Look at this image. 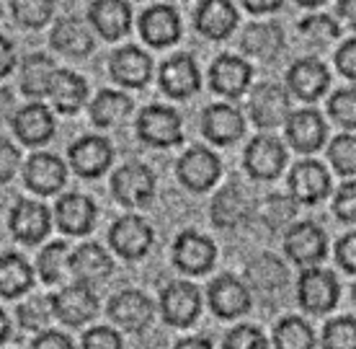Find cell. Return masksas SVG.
Masks as SVG:
<instances>
[{
	"instance_id": "6da1fadb",
	"label": "cell",
	"mask_w": 356,
	"mask_h": 349,
	"mask_svg": "<svg viewBox=\"0 0 356 349\" xmlns=\"http://www.w3.org/2000/svg\"><path fill=\"white\" fill-rule=\"evenodd\" d=\"M111 192L114 197L127 207H143L147 205L155 194V176L147 166L129 163L114 173L111 179Z\"/></svg>"
},
{
	"instance_id": "7a4b0ae2",
	"label": "cell",
	"mask_w": 356,
	"mask_h": 349,
	"mask_svg": "<svg viewBox=\"0 0 356 349\" xmlns=\"http://www.w3.org/2000/svg\"><path fill=\"white\" fill-rule=\"evenodd\" d=\"M137 132L145 143L155 145V148H170V145L181 143V119L173 109L168 107H147L137 119Z\"/></svg>"
},
{
	"instance_id": "3957f363",
	"label": "cell",
	"mask_w": 356,
	"mask_h": 349,
	"mask_svg": "<svg viewBox=\"0 0 356 349\" xmlns=\"http://www.w3.org/2000/svg\"><path fill=\"white\" fill-rule=\"evenodd\" d=\"M300 303L310 313H328L339 303V282L325 269H305L300 277Z\"/></svg>"
},
{
	"instance_id": "277c9868",
	"label": "cell",
	"mask_w": 356,
	"mask_h": 349,
	"mask_svg": "<svg viewBox=\"0 0 356 349\" xmlns=\"http://www.w3.org/2000/svg\"><path fill=\"white\" fill-rule=\"evenodd\" d=\"M161 311L163 318L170 326H191L196 321V316L202 311V295L194 285L188 282H173L163 290L161 297Z\"/></svg>"
},
{
	"instance_id": "5b68a950",
	"label": "cell",
	"mask_w": 356,
	"mask_h": 349,
	"mask_svg": "<svg viewBox=\"0 0 356 349\" xmlns=\"http://www.w3.org/2000/svg\"><path fill=\"white\" fill-rule=\"evenodd\" d=\"M52 311L54 316L60 318L67 326H81V323L90 321L98 311V297L93 295V290L88 285H78L65 287L57 295L52 297Z\"/></svg>"
},
{
	"instance_id": "8992f818",
	"label": "cell",
	"mask_w": 356,
	"mask_h": 349,
	"mask_svg": "<svg viewBox=\"0 0 356 349\" xmlns=\"http://www.w3.org/2000/svg\"><path fill=\"white\" fill-rule=\"evenodd\" d=\"M108 241L116 249L119 256L124 259H140L147 254L152 243V231L150 225L145 223L143 217H119L114 225H111V233H108Z\"/></svg>"
},
{
	"instance_id": "52a82bcc",
	"label": "cell",
	"mask_w": 356,
	"mask_h": 349,
	"mask_svg": "<svg viewBox=\"0 0 356 349\" xmlns=\"http://www.w3.org/2000/svg\"><path fill=\"white\" fill-rule=\"evenodd\" d=\"M220 158L207 148H191L178 161V179L184 181L191 192H207L220 179Z\"/></svg>"
},
{
	"instance_id": "ba28073f",
	"label": "cell",
	"mask_w": 356,
	"mask_h": 349,
	"mask_svg": "<svg viewBox=\"0 0 356 349\" xmlns=\"http://www.w3.org/2000/svg\"><path fill=\"white\" fill-rule=\"evenodd\" d=\"M250 116L264 130L284 125L286 116H289V96L284 93V88L276 83L259 86L253 99H250Z\"/></svg>"
},
{
	"instance_id": "9c48e42d",
	"label": "cell",
	"mask_w": 356,
	"mask_h": 349,
	"mask_svg": "<svg viewBox=\"0 0 356 349\" xmlns=\"http://www.w3.org/2000/svg\"><path fill=\"white\" fill-rule=\"evenodd\" d=\"M202 75L191 54H176L161 68V86L173 99H188L199 91Z\"/></svg>"
},
{
	"instance_id": "30bf717a",
	"label": "cell",
	"mask_w": 356,
	"mask_h": 349,
	"mask_svg": "<svg viewBox=\"0 0 356 349\" xmlns=\"http://www.w3.org/2000/svg\"><path fill=\"white\" fill-rule=\"evenodd\" d=\"M214 256H217L214 243L207 235H199L194 231L178 235L176 246H173V259H176L178 269H184L188 274H204L207 269H212Z\"/></svg>"
},
{
	"instance_id": "8fae6325",
	"label": "cell",
	"mask_w": 356,
	"mask_h": 349,
	"mask_svg": "<svg viewBox=\"0 0 356 349\" xmlns=\"http://www.w3.org/2000/svg\"><path fill=\"white\" fill-rule=\"evenodd\" d=\"M108 316L124 332H143L152 321V303L137 290H124L111 300Z\"/></svg>"
},
{
	"instance_id": "7c38bea8",
	"label": "cell",
	"mask_w": 356,
	"mask_h": 349,
	"mask_svg": "<svg viewBox=\"0 0 356 349\" xmlns=\"http://www.w3.org/2000/svg\"><path fill=\"white\" fill-rule=\"evenodd\" d=\"M286 153L274 137H256L245 150V169L253 179H276L284 169Z\"/></svg>"
},
{
	"instance_id": "4fadbf2b",
	"label": "cell",
	"mask_w": 356,
	"mask_h": 349,
	"mask_svg": "<svg viewBox=\"0 0 356 349\" xmlns=\"http://www.w3.org/2000/svg\"><path fill=\"white\" fill-rule=\"evenodd\" d=\"M289 187L297 202L302 205H318L330 189V179L325 169L318 161H302L297 163L289 173Z\"/></svg>"
},
{
	"instance_id": "5bb4252c",
	"label": "cell",
	"mask_w": 356,
	"mask_h": 349,
	"mask_svg": "<svg viewBox=\"0 0 356 349\" xmlns=\"http://www.w3.org/2000/svg\"><path fill=\"white\" fill-rule=\"evenodd\" d=\"M284 249L289 254V259L297 261L300 267H310L325 256V235L312 223L294 225L292 231L286 233Z\"/></svg>"
},
{
	"instance_id": "9a60e30c",
	"label": "cell",
	"mask_w": 356,
	"mask_h": 349,
	"mask_svg": "<svg viewBox=\"0 0 356 349\" xmlns=\"http://www.w3.org/2000/svg\"><path fill=\"white\" fill-rule=\"evenodd\" d=\"M10 233L21 243H39L49 233V210L39 202H18L10 212Z\"/></svg>"
},
{
	"instance_id": "2e32d148",
	"label": "cell",
	"mask_w": 356,
	"mask_h": 349,
	"mask_svg": "<svg viewBox=\"0 0 356 349\" xmlns=\"http://www.w3.org/2000/svg\"><path fill=\"white\" fill-rule=\"evenodd\" d=\"M202 130L212 143L230 145L241 140V134L245 132V122L238 109L227 107V104H214L202 116Z\"/></svg>"
},
{
	"instance_id": "e0dca14e",
	"label": "cell",
	"mask_w": 356,
	"mask_h": 349,
	"mask_svg": "<svg viewBox=\"0 0 356 349\" xmlns=\"http://www.w3.org/2000/svg\"><path fill=\"white\" fill-rule=\"evenodd\" d=\"M140 34L147 45L168 47L181 36V21L170 6H152L140 18Z\"/></svg>"
},
{
	"instance_id": "ac0fdd59",
	"label": "cell",
	"mask_w": 356,
	"mask_h": 349,
	"mask_svg": "<svg viewBox=\"0 0 356 349\" xmlns=\"http://www.w3.org/2000/svg\"><path fill=\"white\" fill-rule=\"evenodd\" d=\"M209 303L220 318H235L250 308V295L238 279L222 274L209 285Z\"/></svg>"
},
{
	"instance_id": "d6986e66",
	"label": "cell",
	"mask_w": 356,
	"mask_h": 349,
	"mask_svg": "<svg viewBox=\"0 0 356 349\" xmlns=\"http://www.w3.org/2000/svg\"><path fill=\"white\" fill-rule=\"evenodd\" d=\"M72 169L86 179H96L111 163V145L104 137H83L70 148Z\"/></svg>"
},
{
	"instance_id": "ffe728a7",
	"label": "cell",
	"mask_w": 356,
	"mask_h": 349,
	"mask_svg": "<svg viewBox=\"0 0 356 349\" xmlns=\"http://www.w3.org/2000/svg\"><path fill=\"white\" fill-rule=\"evenodd\" d=\"M286 137H289V143L300 153H315L323 145V140H325L323 116L318 111H312V109L294 111L286 119Z\"/></svg>"
},
{
	"instance_id": "44dd1931",
	"label": "cell",
	"mask_w": 356,
	"mask_h": 349,
	"mask_svg": "<svg viewBox=\"0 0 356 349\" xmlns=\"http://www.w3.org/2000/svg\"><path fill=\"white\" fill-rule=\"evenodd\" d=\"M111 75L127 88H143L152 75L150 57L137 47H124L111 57Z\"/></svg>"
},
{
	"instance_id": "7402d4cb",
	"label": "cell",
	"mask_w": 356,
	"mask_h": 349,
	"mask_svg": "<svg viewBox=\"0 0 356 349\" xmlns=\"http://www.w3.org/2000/svg\"><path fill=\"white\" fill-rule=\"evenodd\" d=\"M238 13L230 0H204L196 10V29L209 39H227L235 31Z\"/></svg>"
},
{
	"instance_id": "603a6c76",
	"label": "cell",
	"mask_w": 356,
	"mask_h": 349,
	"mask_svg": "<svg viewBox=\"0 0 356 349\" xmlns=\"http://www.w3.org/2000/svg\"><path fill=\"white\" fill-rule=\"evenodd\" d=\"M65 184V166L57 155L36 153L26 163V187L36 194H54Z\"/></svg>"
},
{
	"instance_id": "cb8c5ba5",
	"label": "cell",
	"mask_w": 356,
	"mask_h": 349,
	"mask_svg": "<svg viewBox=\"0 0 356 349\" xmlns=\"http://www.w3.org/2000/svg\"><path fill=\"white\" fill-rule=\"evenodd\" d=\"M13 130L26 145H42L54 134V119L44 104H29L13 116Z\"/></svg>"
},
{
	"instance_id": "d4e9b609",
	"label": "cell",
	"mask_w": 356,
	"mask_h": 349,
	"mask_svg": "<svg viewBox=\"0 0 356 349\" xmlns=\"http://www.w3.org/2000/svg\"><path fill=\"white\" fill-rule=\"evenodd\" d=\"M286 83H289V88H292L302 101H315L325 93L330 78H328L325 65H323L321 60H300V63L289 70Z\"/></svg>"
},
{
	"instance_id": "484cf974",
	"label": "cell",
	"mask_w": 356,
	"mask_h": 349,
	"mask_svg": "<svg viewBox=\"0 0 356 349\" xmlns=\"http://www.w3.org/2000/svg\"><path fill=\"white\" fill-rule=\"evenodd\" d=\"M90 21L101 36L119 39L132 26V10L124 0H96L90 6Z\"/></svg>"
},
{
	"instance_id": "4316f807",
	"label": "cell",
	"mask_w": 356,
	"mask_h": 349,
	"mask_svg": "<svg viewBox=\"0 0 356 349\" xmlns=\"http://www.w3.org/2000/svg\"><path fill=\"white\" fill-rule=\"evenodd\" d=\"M111 269H114V264L108 259V254L96 243H86L75 254H70L72 277L83 285H93V282L106 279L111 274Z\"/></svg>"
},
{
	"instance_id": "83f0119b",
	"label": "cell",
	"mask_w": 356,
	"mask_h": 349,
	"mask_svg": "<svg viewBox=\"0 0 356 349\" xmlns=\"http://www.w3.org/2000/svg\"><path fill=\"white\" fill-rule=\"evenodd\" d=\"M54 217H57L60 231L70 233V235H83L90 231V225L96 220V207L83 194H67L57 202Z\"/></svg>"
},
{
	"instance_id": "f1b7e54d",
	"label": "cell",
	"mask_w": 356,
	"mask_h": 349,
	"mask_svg": "<svg viewBox=\"0 0 356 349\" xmlns=\"http://www.w3.org/2000/svg\"><path fill=\"white\" fill-rule=\"evenodd\" d=\"M250 83V68L248 63H243L232 54H222L217 57L212 65V88L222 96H241L243 91L248 88Z\"/></svg>"
},
{
	"instance_id": "f546056e",
	"label": "cell",
	"mask_w": 356,
	"mask_h": 349,
	"mask_svg": "<svg viewBox=\"0 0 356 349\" xmlns=\"http://www.w3.org/2000/svg\"><path fill=\"white\" fill-rule=\"evenodd\" d=\"M282 45H284V34L279 24H250L243 31V49L250 57H259L266 63L282 52Z\"/></svg>"
},
{
	"instance_id": "4dcf8cb0",
	"label": "cell",
	"mask_w": 356,
	"mask_h": 349,
	"mask_svg": "<svg viewBox=\"0 0 356 349\" xmlns=\"http://www.w3.org/2000/svg\"><path fill=\"white\" fill-rule=\"evenodd\" d=\"M54 107L60 109L63 114H72L86 104L88 96V86L81 75H75L70 70H57L52 78V88H49Z\"/></svg>"
},
{
	"instance_id": "1f68e13d",
	"label": "cell",
	"mask_w": 356,
	"mask_h": 349,
	"mask_svg": "<svg viewBox=\"0 0 356 349\" xmlns=\"http://www.w3.org/2000/svg\"><path fill=\"white\" fill-rule=\"evenodd\" d=\"M57 68L49 57L44 54H29L24 60V68H21V88L26 96L31 99H42V96H49V88H52V78Z\"/></svg>"
},
{
	"instance_id": "d6a6232c",
	"label": "cell",
	"mask_w": 356,
	"mask_h": 349,
	"mask_svg": "<svg viewBox=\"0 0 356 349\" xmlns=\"http://www.w3.org/2000/svg\"><path fill=\"white\" fill-rule=\"evenodd\" d=\"M248 215V199L243 194V189L238 184L225 187L212 202V220L220 228H235V225L245 220Z\"/></svg>"
},
{
	"instance_id": "836d02e7",
	"label": "cell",
	"mask_w": 356,
	"mask_h": 349,
	"mask_svg": "<svg viewBox=\"0 0 356 349\" xmlns=\"http://www.w3.org/2000/svg\"><path fill=\"white\" fill-rule=\"evenodd\" d=\"M52 45L63 54L70 57H83L93 49V36L88 34V29L83 26L75 18H63L57 21V26L52 31Z\"/></svg>"
},
{
	"instance_id": "e575fe53",
	"label": "cell",
	"mask_w": 356,
	"mask_h": 349,
	"mask_svg": "<svg viewBox=\"0 0 356 349\" xmlns=\"http://www.w3.org/2000/svg\"><path fill=\"white\" fill-rule=\"evenodd\" d=\"M34 282V272L21 259L18 254H6L0 256V295L3 297H18L26 293Z\"/></svg>"
},
{
	"instance_id": "d590c367",
	"label": "cell",
	"mask_w": 356,
	"mask_h": 349,
	"mask_svg": "<svg viewBox=\"0 0 356 349\" xmlns=\"http://www.w3.org/2000/svg\"><path fill=\"white\" fill-rule=\"evenodd\" d=\"M132 111V101L127 99L124 93L116 91H101L90 107V116L98 127H114L119 122H124L127 114Z\"/></svg>"
},
{
	"instance_id": "8d00e7d4",
	"label": "cell",
	"mask_w": 356,
	"mask_h": 349,
	"mask_svg": "<svg viewBox=\"0 0 356 349\" xmlns=\"http://www.w3.org/2000/svg\"><path fill=\"white\" fill-rule=\"evenodd\" d=\"M248 279L259 293H276L286 282L284 264L274 256H261L248 264Z\"/></svg>"
},
{
	"instance_id": "74e56055",
	"label": "cell",
	"mask_w": 356,
	"mask_h": 349,
	"mask_svg": "<svg viewBox=\"0 0 356 349\" xmlns=\"http://www.w3.org/2000/svg\"><path fill=\"white\" fill-rule=\"evenodd\" d=\"M274 341H276V349H312L315 347L312 329L302 318H284V321L276 326Z\"/></svg>"
},
{
	"instance_id": "f35d334b",
	"label": "cell",
	"mask_w": 356,
	"mask_h": 349,
	"mask_svg": "<svg viewBox=\"0 0 356 349\" xmlns=\"http://www.w3.org/2000/svg\"><path fill=\"white\" fill-rule=\"evenodd\" d=\"M10 10L21 26L39 29L52 18L54 3L52 0H10Z\"/></svg>"
},
{
	"instance_id": "ab89813d",
	"label": "cell",
	"mask_w": 356,
	"mask_h": 349,
	"mask_svg": "<svg viewBox=\"0 0 356 349\" xmlns=\"http://www.w3.org/2000/svg\"><path fill=\"white\" fill-rule=\"evenodd\" d=\"M67 264H70V249H67V243H63V241L49 243V246L42 251V256H39V272H42V279L49 282V285L60 282Z\"/></svg>"
},
{
	"instance_id": "60d3db41",
	"label": "cell",
	"mask_w": 356,
	"mask_h": 349,
	"mask_svg": "<svg viewBox=\"0 0 356 349\" xmlns=\"http://www.w3.org/2000/svg\"><path fill=\"white\" fill-rule=\"evenodd\" d=\"M323 349H356V321L336 318L323 329Z\"/></svg>"
},
{
	"instance_id": "b9f144b4",
	"label": "cell",
	"mask_w": 356,
	"mask_h": 349,
	"mask_svg": "<svg viewBox=\"0 0 356 349\" xmlns=\"http://www.w3.org/2000/svg\"><path fill=\"white\" fill-rule=\"evenodd\" d=\"M328 158L341 176H356V134L336 137L328 150Z\"/></svg>"
},
{
	"instance_id": "7bdbcfd3",
	"label": "cell",
	"mask_w": 356,
	"mask_h": 349,
	"mask_svg": "<svg viewBox=\"0 0 356 349\" xmlns=\"http://www.w3.org/2000/svg\"><path fill=\"white\" fill-rule=\"evenodd\" d=\"M300 34L307 39L310 47H328L339 36V26L328 16H310L300 24Z\"/></svg>"
},
{
	"instance_id": "ee69618b",
	"label": "cell",
	"mask_w": 356,
	"mask_h": 349,
	"mask_svg": "<svg viewBox=\"0 0 356 349\" xmlns=\"http://www.w3.org/2000/svg\"><path fill=\"white\" fill-rule=\"evenodd\" d=\"M52 316V300L47 297H31L24 305H18V321L29 332H42Z\"/></svg>"
},
{
	"instance_id": "f6af8a7d",
	"label": "cell",
	"mask_w": 356,
	"mask_h": 349,
	"mask_svg": "<svg viewBox=\"0 0 356 349\" xmlns=\"http://www.w3.org/2000/svg\"><path fill=\"white\" fill-rule=\"evenodd\" d=\"M328 111L341 127L354 130V127H356V88L339 91V93L330 99Z\"/></svg>"
},
{
	"instance_id": "bcb514c9",
	"label": "cell",
	"mask_w": 356,
	"mask_h": 349,
	"mask_svg": "<svg viewBox=\"0 0 356 349\" xmlns=\"http://www.w3.org/2000/svg\"><path fill=\"white\" fill-rule=\"evenodd\" d=\"M225 349H268V344L259 329L238 326L225 336Z\"/></svg>"
},
{
	"instance_id": "7dc6e473",
	"label": "cell",
	"mask_w": 356,
	"mask_h": 349,
	"mask_svg": "<svg viewBox=\"0 0 356 349\" xmlns=\"http://www.w3.org/2000/svg\"><path fill=\"white\" fill-rule=\"evenodd\" d=\"M294 217V207L286 197H268L266 207H264V220L268 228H284Z\"/></svg>"
},
{
	"instance_id": "c3c4849f",
	"label": "cell",
	"mask_w": 356,
	"mask_h": 349,
	"mask_svg": "<svg viewBox=\"0 0 356 349\" xmlns=\"http://www.w3.org/2000/svg\"><path fill=\"white\" fill-rule=\"evenodd\" d=\"M333 210L341 220L356 223V181H348L341 187V192L336 194V202H333Z\"/></svg>"
},
{
	"instance_id": "681fc988",
	"label": "cell",
	"mask_w": 356,
	"mask_h": 349,
	"mask_svg": "<svg viewBox=\"0 0 356 349\" xmlns=\"http://www.w3.org/2000/svg\"><path fill=\"white\" fill-rule=\"evenodd\" d=\"M83 349H122V339L111 329H93L83 336Z\"/></svg>"
},
{
	"instance_id": "f907efd6",
	"label": "cell",
	"mask_w": 356,
	"mask_h": 349,
	"mask_svg": "<svg viewBox=\"0 0 356 349\" xmlns=\"http://www.w3.org/2000/svg\"><path fill=\"white\" fill-rule=\"evenodd\" d=\"M16 166H18V150L8 140L0 137V184H6V181L13 179Z\"/></svg>"
},
{
	"instance_id": "816d5d0a",
	"label": "cell",
	"mask_w": 356,
	"mask_h": 349,
	"mask_svg": "<svg viewBox=\"0 0 356 349\" xmlns=\"http://www.w3.org/2000/svg\"><path fill=\"white\" fill-rule=\"evenodd\" d=\"M336 259H339V264L346 269V272L356 274V233H348L346 238H341Z\"/></svg>"
},
{
	"instance_id": "f5cc1de1",
	"label": "cell",
	"mask_w": 356,
	"mask_h": 349,
	"mask_svg": "<svg viewBox=\"0 0 356 349\" xmlns=\"http://www.w3.org/2000/svg\"><path fill=\"white\" fill-rule=\"evenodd\" d=\"M336 65H339V70L346 78L356 81V39H351V42H346V45L341 47L339 54H336Z\"/></svg>"
},
{
	"instance_id": "db71d44e",
	"label": "cell",
	"mask_w": 356,
	"mask_h": 349,
	"mask_svg": "<svg viewBox=\"0 0 356 349\" xmlns=\"http://www.w3.org/2000/svg\"><path fill=\"white\" fill-rule=\"evenodd\" d=\"M31 349H72V341L60 332H44L31 344Z\"/></svg>"
},
{
	"instance_id": "11a10c76",
	"label": "cell",
	"mask_w": 356,
	"mask_h": 349,
	"mask_svg": "<svg viewBox=\"0 0 356 349\" xmlns=\"http://www.w3.org/2000/svg\"><path fill=\"white\" fill-rule=\"evenodd\" d=\"M16 65V52L6 36H0V78H6Z\"/></svg>"
},
{
	"instance_id": "9f6ffc18",
	"label": "cell",
	"mask_w": 356,
	"mask_h": 349,
	"mask_svg": "<svg viewBox=\"0 0 356 349\" xmlns=\"http://www.w3.org/2000/svg\"><path fill=\"white\" fill-rule=\"evenodd\" d=\"M243 6L250 10V13H271L282 6V0H243Z\"/></svg>"
},
{
	"instance_id": "6f0895ef",
	"label": "cell",
	"mask_w": 356,
	"mask_h": 349,
	"mask_svg": "<svg viewBox=\"0 0 356 349\" xmlns=\"http://www.w3.org/2000/svg\"><path fill=\"white\" fill-rule=\"evenodd\" d=\"M13 114V93L8 88H0V127L6 125Z\"/></svg>"
},
{
	"instance_id": "680465c9",
	"label": "cell",
	"mask_w": 356,
	"mask_h": 349,
	"mask_svg": "<svg viewBox=\"0 0 356 349\" xmlns=\"http://www.w3.org/2000/svg\"><path fill=\"white\" fill-rule=\"evenodd\" d=\"M339 10H341V16L346 18L351 26H356V0H341Z\"/></svg>"
},
{
	"instance_id": "91938a15",
	"label": "cell",
	"mask_w": 356,
	"mask_h": 349,
	"mask_svg": "<svg viewBox=\"0 0 356 349\" xmlns=\"http://www.w3.org/2000/svg\"><path fill=\"white\" fill-rule=\"evenodd\" d=\"M173 349H212V344H209L207 339H202V336H191V339L178 341Z\"/></svg>"
},
{
	"instance_id": "94428289",
	"label": "cell",
	"mask_w": 356,
	"mask_h": 349,
	"mask_svg": "<svg viewBox=\"0 0 356 349\" xmlns=\"http://www.w3.org/2000/svg\"><path fill=\"white\" fill-rule=\"evenodd\" d=\"M8 332H10V323H8V316L3 313V308H0V344L8 339Z\"/></svg>"
},
{
	"instance_id": "6125c7cd",
	"label": "cell",
	"mask_w": 356,
	"mask_h": 349,
	"mask_svg": "<svg viewBox=\"0 0 356 349\" xmlns=\"http://www.w3.org/2000/svg\"><path fill=\"white\" fill-rule=\"evenodd\" d=\"M300 6H307V8H312V6H321V3H325V0H297Z\"/></svg>"
},
{
	"instance_id": "be15d7a7",
	"label": "cell",
	"mask_w": 356,
	"mask_h": 349,
	"mask_svg": "<svg viewBox=\"0 0 356 349\" xmlns=\"http://www.w3.org/2000/svg\"><path fill=\"white\" fill-rule=\"evenodd\" d=\"M354 303H356V285H354Z\"/></svg>"
}]
</instances>
